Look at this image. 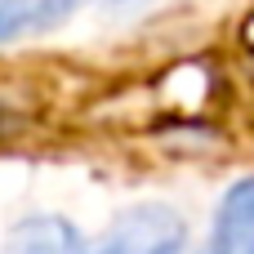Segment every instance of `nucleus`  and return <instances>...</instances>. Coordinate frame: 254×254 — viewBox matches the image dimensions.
<instances>
[{
	"instance_id": "f257e3e1",
	"label": "nucleus",
	"mask_w": 254,
	"mask_h": 254,
	"mask_svg": "<svg viewBox=\"0 0 254 254\" xmlns=\"http://www.w3.org/2000/svg\"><path fill=\"white\" fill-rule=\"evenodd\" d=\"M183 250V223L165 205H138L125 219H116L103 241L80 254H179Z\"/></svg>"
},
{
	"instance_id": "f03ea898",
	"label": "nucleus",
	"mask_w": 254,
	"mask_h": 254,
	"mask_svg": "<svg viewBox=\"0 0 254 254\" xmlns=\"http://www.w3.org/2000/svg\"><path fill=\"white\" fill-rule=\"evenodd\" d=\"M210 254H254V174L219 201Z\"/></svg>"
},
{
	"instance_id": "7ed1b4c3",
	"label": "nucleus",
	"mask_w": 254,
	"mask_h": 254,
	"mask_svg": "<svg viewBox=\"0 0 254 254\" xmlns=\"http://www.w3.org/2000/svg\"><path fill=\"white\" fill-rule=\"evenodd\" d=\"M80 0H0V45H18L63 27Z\"/></svg>"
},
{
	"instance_id": "20e7f679",
	"label": "nucleus",
	"mask_w": 254,
	"mask_h": 254,
	"mask_svg": "<svg viewBox=\"0 0 254 254\" xmlns=\"http://www.w3.org/2000/svg\"><path fill=\"white\" fill-rule=\"evenodd\" d=\"M80 250L85 246H80V237H76V228L67 219L40 214V219H22L9 232L0 254H80Z\"/></svg>"
}]
</instances>
